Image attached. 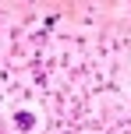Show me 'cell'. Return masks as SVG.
<instances>
[{
    "instance_id": "1",
    "label": "cell",
    "mask_w": 131,
    "mask_h": 134,
    "mask_svg": "<svg viewBox=\"0 0 131 134\" xmlns=\"http://www.w3.org/2000/svg\"><path fill=\"white\" fill-rule=\"evenodd\" d=\"M14 124H18V131H32V127H35V116H32V113H18Z\"/></svg>"
}]
</instances>
